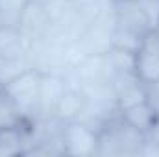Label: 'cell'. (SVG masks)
Segmentation results:
<instances>
[{
    "instance_id": "1",
    "label": "cell",
    "mask_w": 159,
    "mask_h": 157,
    "mask_svg": "<svg viewBox=\"0 0 159 157\" xmlns=\"http://www.w3.org/2000/svg\"><path fill=\"white\" fill-rule=\"evenodd\" d=\"M61 146L69 155H93L100 152V131H96L81 118L63 122Z\"/></svg>"
},
{
    "instance_id": "2",
    "label": "cell",
    "mask_w": 159,
    "mask_h": 157,
    "mask_svg": "<svg viewBox=\"0 0 159 157\" xmlns=\"http://www.w3.org/2000/svg\"><path fill=\"white\" fill-rule=\"evenodd\" d=\"M43 70L35 67H26L17 76L4 83V91L17 102V105L26 115L28 109H39V92Z\"/></svg>"
},
{
    "instance_id": "3",
    "label": "cell",
    "mask_w": 159,
    "mask_h": 157,
    "mask_svg": "<svg viewBox=\"0 0 159 157\" xmlns=\"http://www.w3.org/2000/svg\"><path fill=\"white\" fill-rule=\"evenodd\" d=\"M119 118L126 126H129L131 129L139 131L144 137H148L159 126V111L150 100H144L137 105L119 111Z\"/></svg>"
},
{
    "instance_id": "4",
    "label": "cell",
    "mask_w": 159,
    "mask_h": 157,
    "mask_svg": "<svg viewBox=\"0 0 159 157\" xmlns=\"http://www.w3.org/2000/svg\"><path fill=\"white\" fill-rule=\"evenodd\" d=\"M133 76L144 83L146 87H154L159 83V52L146 46H139L133 54Z\"/></svg>"
},
{
    "instance_id": "5",
    "label": "cell",
    "mask_w": 159,
    "mask_h": 157,
    "mask_svg": "<svg viewBox=\"0 0 159 157\" xmlns=\"http://www.w3.org/2000/svg\"><path fill=\"white\" fill-rule=\"evenodd\" d=\"M87 111V96L80 87H67L54 107V117L61 122H70L83 117Z\"/></svg>"
},
{
    "instance_id": "6",
    "label": "cell",
    "mask_w": 159,
    "mask_h": 157,
    "mask_svg": "<svg viewBox=\"0 0 159 157\" xmlns=\"http://www.w3.org/2000/svg\"><path fill=\"white\" fill-rule=\"evenodd\" d=\"M113 96H115L117 111H122V109H128L131 105H137V104L148 100V87L144 83H141L133 74H129L126 83L113 85Z\"/></svg>"
},
{
    "instance_id": "7",
    "label": "cell",
    "mask_w": 159,
    "mask_h": 157,
    "mask_svg": "<svg viewBox=\"0 0 159 157\" xmlns=\"http://www.w3.org/2000/svg\"><path fill=\"white\" fill-rule=\"evenodd\" d=\"M67 79L65 76L54 74V72H43L41 78V92H39V109H50L54 113V107L61 94L67 91Z\"/></svg>"
},
{
    "instance_id": "8",
    "label": "cell",
    "mask_w": 159,
    "mask_h": 157,
    "mask_svg": "<svg viewBox=\"0 0 159 157\" xmlns=\"http://www.w3.org/2000/svg\"><path fill=\"white\" fill-rule=\"evenodd\" d=\"M28 126L0 128V157H13L26 154Z\"/></svg>"
},
{
    "instance_id": "9",
    "label": "cell",
    "mask_w": 159,
    "mask_h": 157,
    "mask_svg": "<svg viewBox=\"0 0 159 157\" xmlns=\"http://www.w3.org/2000/svg\"><path fill=\"white\" fill-rule=\"evenodd\" d=\"M13 126H26V115L17 105V102L6 92H0V128H13Z\"/></svg>"
},
{
    "instance_id": "10",
    "label": "cell",
    "mask_w": 159,
    "mask_h": 157,
    "mask_svg": "<svg viewBox=\"0 0 159 157\" xmlns=\"http://www.w3.org/2000/svg\"><path fill=\"white\" fill-rule=\"evenodd\" d=\"M32 2L34 0H0V15L20 24V19Z\"/></svg>"
},
{
    "instance_id": "11",
    "label": "cell",
    "mask_w": 159,
    "mask_h": 157,
    "mask_svg": "<svg viewBox=\"0 0 159 157\" xmlns=\"http://www.w3.org/2000/svg\"><path fill=\"white\" fill-rule=\"evenodd\" d=\"M152 30H154V32H156V34H157V35H159V19H157V22H156V26H154Z\"/></svg>"
},
{
    "instance_id": "12",
    "label": "cell",
    "mask_w": 159,
    "mask_h": 157,
    "mask_svg": "<svg viewBox=\"0 0 159 157\" xmlns=\"http://www.w3.org/2000/svg\"><path fill=\"white\" fill-rule=\"evenodd\" d=\"M2 91H4V83L0 81V92H2Z\"/></svg>"
}]
</instances>
